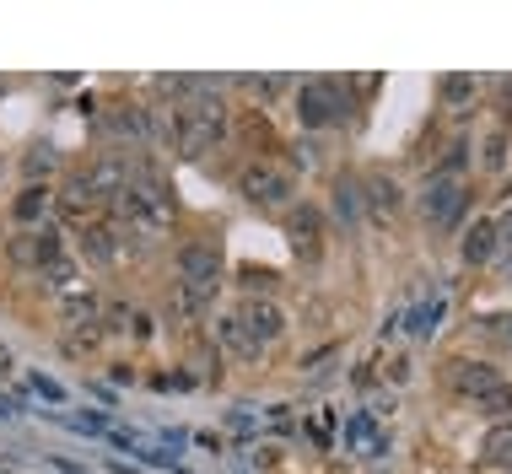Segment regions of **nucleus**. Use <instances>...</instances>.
I'll return each mask as SVG.
<instances>
[{
    "instance_id": "7",
    "label": "nucleus",
    "mask_w": 512,
    "mask_h": 474,
    "mask_svg": "<svg viewBox=\"0 0 512 474\" xmlns=\"http://www.w3.org/2000/svg\"><path fill=\"white\" fill-rule=\"evenodd\" d=\"M11 259H17L22 270H38V275H44L54 259H65L60 232H54V227H27V232H17V237H11Z\"/></svg>"
},
{
    "instance_id": "14",
    "label": "nucleus",
    "mask_w": 512,
    "mask_h": 474,
    "mask_svg": "<svg viewBox=\"0 0 512 474\" xmlns=\"http://www.w3.org/2000/svg\"><path fill=\"white\" fill-rule=\"evenodd\" d=\"M44 291H49V297H54V302H60V308H65V302L87 297V281H81V270H76L71 259H54L49 270H44Z\"/></svg>"
},
{
    "instance_id": "5",
    "label": "nucleus",
    "mask_w": 512,
    "mask_h": 474,
    "mask_svg": "<svg viewBox=\"0 0 512 474\" xmlns=\"http://www.w3.org/2000/svg\"><path fill=\"white\" fill-rule=\"evenodd\" d=\"M464 205H469V189L459 184V178H426V189H421V216L432 221V227H459Z\"/></svg>"
},
{
    "instance_id": "1",
    "label": "nucleus",
    "mask_w": 512,
    "mask_h": 474,
    "mask_svg": "<svg viewBox=\"0 0 512 474\" xmlns=\"http://www.w3.org/2000/svg\"><path fill=\"white\" fill-rule=\"evenodd\" d=\"M114 216H119V232H124V243H157L162 232L173 227V194H168V184H162L157 173H135L130 178V189L114 200Z\"/></svg>"
},
{
    "instance_id": "9",
    "label": "nucleus",
    "mask_w": 512,
    "mask_h": 474,
    "mask_svg": "<svg viewBox=\"0 0 512 474\" xmlns=\"http://www.w3.org/2000/svg\"><path fill=\"white\" fill-rule=\"evenodd\" d=\"M238 324L248 329V340L259 345V351H265V345H275L286 334V313L275 308L270 297H248L243 308H238Z\"/></svg>"
},
{
    "instance_id": "21",
    "label": "nucleus",
    "mask_w": 512,
    "mask_h": 474,
    "mask_svg": "<svg viewBox=\"0 0 512 474\" xmlns=\"http://www.w3.org/2000/svg\"><path fill=\"white\" fill-rule=\"evenodd\" d=\"M442 313H448V308H442V297H432V302H421V308L405 318V329H410V334H421V340H432L437 324H442Z\"/></svg>"
},
{
    "instance_id": "25",
    "label": "nucleus",
    "mask_w": 512,
    "mask_h": 474,
    "mask_svg": "<svg viewBox=\"0 0 512 474\" xmlns=\"http://www.w3.org/2000/svg\"><path fill=\"white\" fill-rule=\"evenodd\" d=\"M464 162H469V141H453V146H448V157H442V167H437L432 178H453Z\"/></svg>"
},
{
    "instance_id": "6",
    "label": "nucleus",
    "mask_w": 512,
    "mask_h": 474,
    "mask_svg": "<svg viewBox=\"0 0 512 474\" xmlns=\"http://www.w3.org/2000/svg\"><path fill=\"white\" fill-rule=\"evenodd\" d=\"M103 135L119 146H151V108H135V103H108L103 114Z\"/></svg>"
},
{
    "instance_id": "11",
    "label": "nucleus",
    "mask_w": 512,
    "mask_h": 474,
    "mask_svg": "<svg viewBox=\"0 0 512 474\" xmlns=\"http://www.w3.org/2000/svg\"><path fill=\"white\" fill-rule=\"evenodd\" d=\"M81 254H87L92 264H103V270H114V264H124V254H130V243H124L119 227H87L81 232Z\"/></svg>"
},
{
    "instance_id": "16",
    "label": "nucleus",
    "mask_w": 512,
    "mask_h": 474,
    "mask_svg": "<svg viewBox=\"0 0 512 474\" xmlns=\"http://www.w3.org/2000/svg\"><path fill=\"white\" fill-rule=\"evenodd\" d=\"M362 200L372 205V216H378V221H389L394 211H399V205H405V194H399V184H394V178H367V194H362Z\"/></svg>"
},
{
    "instance_id": "28",
    "label": "nucleus",
    "mask_w": 512,
    "mask_h": 474,
    "mask_svg": "<svg viewBox=\"0 0 512 474\" xmlns=\"http://www.w3.org/2000/svg\"><path fill=\"white\" fill-rule=\"evenodd\" d=\"M496 243H502V248H512V205H507V216L496 221Z\"/></svg>"
},
{
    "instance_id": "3",
    "label": "nucleus",
    "mask_w": 512,
    "mask_h": 474,
    "mask_svg": "<svg viewBox=\"0 0 512 474\" xmlns=\"http://www.w3.org/2000/svg\"><path fill=\"white\" fill-rule=\"evenodd\" d=\"M238 189H243L248 205H259V211H286V205L297 200V178L281 173V167H270V162H248L238 173Z\"/></svg>"
},
{
    "instance_id": "24",
    "label": "nucleus",
    "mask_w": 512,
    "mask_h": 474,
    "mask_svg": "<svg viewBox=\"0 0 512 474\" xmlns=\"http://www.w3.org/2000/svg\"><path fill=\"white\" fill-rule=\"evenodd\" d=\"M475 404H480V410H491V415H502V421H512V383H496L491 394H480Z\"/></svg>"
},
{
    "instance_id": "8",
    "label": "nucleus",
    "mask_w": 512,
    "mask_h": 474,
    "mask_svg": "<svg viewBox=\"0 0 512 474\" xmlns=\"http://www.w3.org/2000/svg\"><path fill=\"white\" fill-rule=\"evenodd\" d=\"M81 178H87V189H92V200H98V205H114V200H119V194H124V189H130V178H135V167H130V162H124V157H119V151H108V157H98V162H92V167H87V173H81Z\"/></svg>"
},
{
    "instance_id": "18",
    "label": "nucleus",
    "mask_w": 512,
    "mask_h": 474,
    "mask_svg": "<svg viewBox=\"0 0 512 474\" xmlns=\"http://www.w3.org/2000/svg\"><path fill=\"white\" fill-rule=\"evenodd\" d=\"M44 211H49V189H44V184H27V189L17 194V205H11V216H17L22 227H38V221H44Z\"/></svg>"
},
{
    "instance_id": "30",
    "label": "nucleus",
    "mask_w": 512,
    "mask_h": 474,
    "mask_svg": "<svg viewBox=\"0 0 512 474\" xmlns=\"http://www.w3.org/2000/svg\"><path fill=\"white\" fill-rule=\"evenodd\" d=\"M0 167H6V162H0Z\"/></svg>"
},
{
    "instance_id": "4",
    "label": "nucleus",
    "mask_w": 512,
    "mask_h": 474,
    "mask_svg": "<svg viewBox=\"0 0 512 474\" xmlns=\"http://www.w3.org/2000/svg\"><path fill=\"white\" fill-rule=\"evenodd\" d=\"M345 119V92L340 81H302L297 87V124L302 130H324Z\"/></svg>"
},
{
    "instance_id": "13",
    "label": "nucleus",
    "mask_w": 512,
    "mask_h": 474,
    "mask_svg": "<svg viewBox=\"0 0 512 474\" xmlns=\"http://www.w3.org/2000/svg\"><path fill=\"white\" fill-rule=\"evenodd\" d=\"M496 383H502V378H496L486 361H448V388H453V394L480 399V394H491Z\"/></svg>"
},
{
    "instance_id": "29",
    "label": "nucleus",
    "mask_w": 512,
    "mask_h": 474,
    "mask_svg": "<svg viewBox=\"0 0 512 474\" xmlns=\"http://www.w3.org/2000/svg\"><path fill=\"white\" fill-rule=\"evenodd\" d=\"M496 87H502V97H507V108H512V76H502V81H496Z\"/></svg>"
},
{
    "instance_id": "19",
    "label": "nucleus",
    "mask_w": 512,
    "mask_h": 474,
    "mask_svg": "<svg viewBox=\"0 0 512 474\" xmlns=\"http://www.w3.org/2000/svg\"><path fill=\"white\" fill-rule=\"evenodd\" d=\"M335 221L340 227H356V221H362V189H356V178H340L335 184Z\"/></svg>"
},
{
    "instance_id": "22",
    "label": "nucleus",
    "mask_w": 512,
    "mask_h": 474,
    "mask_svg": "<svg viewBox=\"0 0 512 474\" xmlns=\"http://www.w3.org/2000/svg\"><path fill=\"white\" fill-rule=\"evenodd\" d=\"M480 92L475 76H442V108H469Z\"/></svg>"
},
{
    "instance_id": "20",
    "label": "nucleus",
    "mask_w": 512,
    "mask_h": 474,
    "mask_svg": "<svg viewBox=\"0 0 512 474\" xmlns=\"http://www.w3.org/2000/svg\"><path fill=\"white\" fill-rule=\"evenodd\" d=\"M480 453H486V464H496V469H512V421L491 426V431H486V442H480Z\"/></svg>"
},
{
    "instance_id": "12",
    "label": "nucleus",
    "mask_w": 512,
    "mask_h": 474,
    "mask_svg": "<svg viewBox=\"0 0 512 474\" xmlns=\"http://www.w3.org/2000/svg\"><path fill=\"white\" fill-rule=\"evenodd\" d=\"M178 275H184L189 286H221V254H216V243H189L184 254H178Z\"/></svg>"
},
{
    "instance_id": "10",
    "label": "nucleus",
    "mask_w": 512,
    "mask_h": 474,
    "mask_svg": "<svg viewBox=\"0 0 512 474\" xmlns=\"http://www.w3.org/2000/svg\"><path fill=\"white\" fill-rule=\"evenodd\" d=\"M286 243H292V254L297 259H318L324 254V216L313 211V205H302V211H292L286 216Z\"/></svg>"
},
{
    "instance_id": "23",
    "label": "nucleus",
    "mask_w": 512,
    "mask_h": 474,
    "mask_svg": "<svg viewBox=\"0 0 512 474\" xmlns=\"http://www.w3.org/2000/svg\"><path fill=\"white\" fill-rule=\"evenodd\" d=\"M92 205H98V200H92V189H87V178H71V184H65V194H60V211L65 216H87L92 211Z\"/></svg>"
},
{
    "instance_id": "17",
    "label": "nucleus",
    "mask_w": 512,
    "mask_h": 474,
    "mask_svg": "<svg viewBox=\"0 0 512 474\" xmlns=\"http://www.w3.org/2000/svg\"><path fill=\"white\" fill-rule=\"evenodd\" d=\"M216 334H221V345H227L238 361H259V345L248 340V329L238 324V313H227V318H216Z\"/></svg>"
},
{
    "instance_id": "2",
    "label": "nucleus",
    "mask_w": 512,
    "mask_h": 474,
    "mask_svg": "<svg viewBox=\"0 0 512 474\" xmlns=\"http://www.w3.org/2000/svg\"><path fill=\"white\" fill-rule=\"evenodd\" d=\"M216 87H221V76H200V92L178 108V157H189V162H200L205 151H216L227 141V108H221V97H211Z\"/></svg>"
},
{
    "instance_id": "15",
    "label": "nucleus",
    "mask_w": 512,
    "mask_h": 474,
    "mask_svg": "<svg viewBox=\"0 0 512 474\" xmlns=\"http://www.w3.org/2000/svg\"><path fill=\"white\" fill-rule=\"evenodd\" d=\"M459 248H464V264H491L496 248H502V243H496V221H475V227L464 232Z\"/></svg>"
},
{
    "instance_id": "26",
    "label": "nucleus",
    "mask_w": 512,
    "mask_h": 474,
    "mask_svg": "<svg viewBox=\"0 0 512 474\" xmlns=\"http://www.w3.org/2000/svg\"><path fill=\"white\" fill-rule=\"evenodd\" d=\"M49 167H54V151H49V146H38L33 157H27V173H33V178H38V173H49Z\"/></svg>"
},
{
    "instance_id": "27",
    "label": "nucleus",
    "mask_w": 512,
    "mask_h": 474,
    "mask_svg": "<svg viewBox=\"0 0 512 474\" xmlns=\"http://www.w3.org/2000/svg\"><path fill=\"white\" fill-rule=\"evenodd\" d=\"M33 388H38V394H44L49 404H60V399H65V388H60V383H49V378H33Z\"/></svg>"
}]
</instances>
